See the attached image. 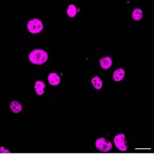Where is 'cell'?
Listing matches in <instances>:
<instances>
[{"instance_id": "4fadbf2b", "label": "cell", "mask_w": 154, "mask_h": 154, "mask_svg": "<svg viewBox=\"0 0 154 154\" xmlns=\"http://www.w3.org/2000/svg\"><path fill=\"white\" fill-rule=\"evenodd\" d=\"M1 151H2V153H9V151H6L5 149H4L3 147L1 148Z\"/></svg>"}, {"instance_id": "3957f363", "label": "cell", "mask_w": 154, "mask_h": 154, "mask_svg": "<svg viewBox=\"0 0 154 154\" xmlns=\"http://www.w3.org/2000/svg\"><path fill=\"white\" fill-rule=\"evenodd\" d=\"M125 135L124 134H119L115 136L113 138V142H114L115 146L119 151H126L128 149V146L125 140Z\"/></svg>"}, {"instance_id": "30bf717a", "label": "cell", "mask_w": 154, "mask_h": 154, "mask_svg": "<svg viewBox=\"0 0 154 154\" xmlns=\"http://www.w3.org/2000/svg\"><path fill=\"white\" fill-rule=\"evenodd\" d=\"M91 83L94 87L97 90L101 89L102 88V86H103V82H102L101 79L99 76L94 77V78L91 79Z\"/></svg>"}, {"instance_id": "5b68a950", "label": "cell", "mask_w": 154, "mask_h": 154, "mask_svg": "<svg viewBox=\"0 0 154 154\" xmlns=\"http://www.w3.org/2000/svg\"><path fill=\"white\" fill-rule=\"evenodd\" d=\"M100 66L102 69H109L112 65V59H111V57H106L104 58H102V59H100Z\"/></svg>"}, {"instance_id": "8fae6325", "label": "cell", "mask_w": 154, "mask_h": 154, "mask_svg": "<svg viewBox=\"0 0 154 154\" xmlns=\"http://www.w3.org/2000/svg\"><path fill=\"white\" fill-rule=\"evenodd\" d=\"M143 17V11L140 9H135L132 12V18L135 21H140Z\"/></svg>"}, {"instance_id": "7a4b0ae2", "label": "cell", "mask_w": 154, "mask_h": 154, "mask_svg": "<svg viewBox=\"0 0 154 154\" xmlns=\"http://www.w3.org/2000/svg\"><path fill=\"white\" fill-rule=\"evenodd\" d=\"M44 26L42 21L38 19H33L27 24V29L32 34H38L43 29Z\"/></svg>"}, {"instance_id": "52a82bcc", "label": "cell", "mask_w": 154, "mask_h": 154, "mask_svg": "<svg viewBox=\"0 0 154 154\" xmlns=\"http://www.w3.org/2000/svg\"><path fill=\"white\" fill-rule=\"evenodd\" d=\"M9 107H10L11 111L14 113H18L19 112H21L22 110V104L17 101H11L10 104H9Z\"/></svg>"}, {"instance_id": "ba28073f", "label": "cell", "mask_w": 154, "mask_h": 154, "mask_svg": "<svg viewBox=\"0 0 154 154\" xmlns=\"http://www.w3.org/2000/svg\"><path fill=\"white\" fill-rule=\"evenodd\" d=\"M45 84L42 81H37L34 85V89L38 95L41 96L44 93V88H45Z\"/></svg>"}, {"instance_id": "8992f818", "label": "cell", "mask_w": 154, "mask_h": 154, "mask_svg": "<svg viewBox=\"0 0 154 154\" xmlns=\"http://www.w3.org/2000/svg\"><path fill=\"white\" fill-rule=\"evenodd\" d=\"M48 81L49 84L52 86H57L61 82L60 77L56 73H51L48 76Z\"/></svg>"}, {"instance_id": "9c48e42d", "label": "cell", "mask_w": 154, "mask_h": 154, "mask_svg": "<svg viewBox=\"0 0 154 154\" xmlns=\"http://www.w3.org/2000/svg\"><path fill=\"white\" fill-rule=\"evenodd\" d=\"M125 75V71L123 69H119L116 70L113 74V79L115 82H120L123 80Z\"/></svg>"}, {"instance_id": "6da1fadb", "label": "cell", "mask_w": 154, "mask_h": 154, "mask_svg": "<svg viewBox=\"0 0 154 154\" xmlns=\"http://www.w3.org/2000/svg\"><path fill=\"white\" fill-rule=\"evenodd\" d=\"M29 59L31 62L34 64L42 65L47 61L48 54L44 50L36 49L31 51L29 56Z\"/></svg>"}, {"instance_id": "7c38bea8", "label": "cell", "mask_w": 154, "mask_h": 154, "mask_svg": "<svg viewBox=\"0 0 154 154\" xmlns=\"http://www.w3.org/2000/svg\"><path fill=\"white\" fill-rule=\"evenodd\" d=\"M67 14L70 17H74L77 13V9L74 5H70L67 9Z\"/></svg>"}, {"instance_id": "277c9868", "label": "cell", "mask_w": 154, "mask_h": 154, "mask_svg": "<svg viewBox=\"0 0 154 154\" xmlns=\"http://www.w3.org/2000/svg\"><path fill=\"white\" fill-rule=\"evenodd\" d=\"M96 148L102 152L109 151L112 149V143L110 141H106L104 138H98L95 143Z\"/></svg>"}]
</instances>
